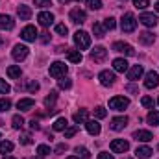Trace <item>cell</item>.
Wrapping results in <instances>:
<instances>
[{"instance_id":"cell-60","label":"cell","mask_w":159,"mask_h":159,"mask_svg":"<svg viewBox=\"0 0 159 159\" xmlns=\"http://www.w3.org/2000/svg\"><path fill=\"white\" fill-rule=\"evenodd\" d=\"M78 2H81V0H78Z\"/></svg>"},{"instance_id":"cell-13","label":"cell","mask_w":159,"mask_h":159,"mask_svg":"<svg viewBox=\"0 0 159 159\" xmlns=\"http://www.w3.org/2000/svg\"><path fill=\"white\" fill-rule=\"evenodd\" d=\"M157 85H159V74L154 72V70H150V72L146 74V80H144V87H146V89H154V87H157Z\"/></svg>"},{"instance_id":"cell-59","label":"cell","mask_w":159,"mask_h":159,"mask_svg":"<svg viewBox=\"0 0 159 159\" xmlns=\"http://www.w3.org/2000/svg\"><path fill=\"white\" fill-rule=\"evenodd\" d=\"M32 159H43V157H32Z\"/></svg>"},{"instance_id":"cell-34","label":"cell","mask_w":159,"mask_h":159,"mask_svg":"<svg viewBox=\"0 0 159 159\" xmlns=\"http://www.w3.org/2000/svg\"><path fill=\"white\" fill-rule=\"evenodd\" d=\"M76 154H78V157H81V159H89V157H91L89 150H87V148H83V146H76Z\"/></svg>"},{"instance_id":"cell-2","label":"cell","mask_w":159,"mask_h":159,"mask_svg":"<svg viewBox=\"0 0 159 159\" xmlns=\"http://www.w3.org/2000/svg\"><path fill=\"white\" fill-rule=\"evenodd\" d=\"M74 43H76V46H78L80 50H87V48L91 46V37H89L87 32L78 30V32L74 34Z\"/></svg>"},{"instance_id":"cell-61","label":"cell","mask_w":159,"mask_h":159,"mask_svg":"<svg viewBox=\"0 0 159 159\" xmlns=\"http://www.w3.org/2000/svg\"><path fill=\"white\" fill-rule=\"evenodd\" d=\"M157 148H159V146H157Z\"/></svg>"},{"instance_id":"cell-26","label":"cell","mask_w":159,"mask_h":159,"mask_svg":"<svg viewBox=\"0 0 159 159\" xmlns=\"http://www.w3.org/2000/svg\"><path fill=\"white\" fill-rule=\"evenodd\" d=\"M56 100H57V93L56 91H52L46 98H44V106L48 107V109H54V104H56Z\"/></svg>"},{"instance_id":"cell-29","label":"cell","mask_w":159,"mask_h":159,"mask_svg":"<svg viewBox=\"0 0 159 159\" xmlns=\"http://www.w3.org/2000/svg\"><path fill=\"white\" fill-rule=\"evenodd\" d=\"M93 32H94V35H96L98 39H102V37L106 35V28H104L100 22H94V24H93Z\"/></svg>"},{"instance_id":"cell-14","label":"cell","mask_w":159,"mask_h":159,"mask_svg":"<svg viewBox=\"0 0 159 159\" xmlns=\"http://www.w3.org/2000/svg\"><path fill=\"white\" fill-rule=\"evenodd\" d=\"M111 129H115V131H120V129H124L126 126H128V117H115V119H111Z\"/></svg>"},{"instance_id":"cell-20","label":"cell","mask_w":159,"mask_h":159,"mask_svg":"<svg viewBox=\"0 0 159 159\" xmlns=\"http://www.w3.org/2000/svg\"><path fill=\"white\" fill-rule=\"evenodd\" d=\"M17 15H19L20 20H30V17H32L30 6H19V7H17Z\"/></svg>"},{"instance_id":"cell-40","label":"cell","mask_w":159,"mask_h":159,"mask_svg":"<svg viewBox=\"0 0 159 159\" xmlns=\"http://www.w3.org/2000/svg\"><path fill=\"white\" fill-rule=\"evenodd\" d=\"M94 115H96L98 119H104V117L107 115V111H106V107H102V106H98V107H94Z\"/></svg>"},{"instance_id":"cell-37","label":"cell","mask_w":159,"mask_h":159,"mask_svg":"<svg viewBox=\"0 0 159 159\" xmlns=\"http://www.w3.org/2000/svg\"><path fill=\"white\" fill-rule=\"evenodd\" d=\"M11 107V102L7 100V98H0V113H4V111H7Z\"/></svg>"},{"instance_id":"cell-42","label":"cell","mask_w":159,"mask_h":159,"mask_svg":"<svg viewBox=\"0 0 159 159\" xmlns=\"http://www.w3.org/2000/svg\"><path fill=\"white\" fill-rule=\"evenodd\" d=\"M133 6L137 9H146L148 7V0H133Z\"/></svg>"},{"instance_id":"cell-6","label":"cell","mask_w":159,"mask_h":159,"mask_svg":"<svg viewBox=\"0 0 159 159\" xmlns=\"http://www.w3.org/2000/svg\"><path fill=\"white\" fill-rule=\"evenodd\" d=\"M28 52H30V48H28L26 44H15L11 56H13L15 61H24V59L28 57Z\"/></svg>"},{"instance_id":"cell-8","label":"cell","mask_w":159,"mask_h":159,"mask_svg":"<svg viewBox=\"0 0 159 159\" xmlns=\"http://www.w3.org/2000/svg\"><path fill=\"white\" fill-rule=\"evenodd\" d=\"M113 50L115 52H120V54H126V56H133L135 54V50H133V46L131 44H128V43H113Z\"/></svg>"},{"instance_id":"cell-10","label":"cell","mask_w":159,"mask_h":159,"mask_svg":"<svg viewBox=\"0 0 159 159\" xmlns=\"http://www.w3.org/2000/svg\"><path fill=\"white\" fill-rule=\"evenodd\" d=\"M98 80H100V83L102 85H106V87H109V85H113L115 83V72H111V70H102L100 72V76H98Z\"/></svg>"},{"instance_id":"cell-28","label":"cell","mask_w":159,"mask_h":159,"mask_svg":"<svg viewBox=\"0 0 159 159\" xmlns=\"http://www.w3.org/2000/svg\"><path fill=\"white\" fill-rule=\"evenodd\" d=\"M87 117H89V113H87V109H80L78 113H74V122L76 124H81V122H87Z\"/></svg>"},{"instance_id":"cell-3","label":"cell","mask_w":159,"mask_h":159,"mask_svg":"<svg viewBox=\"0 0 159 159\" xmlns=\"http://www.w3.org/2000/svg\"><path fill=\"white\" fill-rule=\"evenodd\" d=\"M50 76L52 78H61V76H65L67 74V65L65 63H61V61H54L52 65H50Z\"/></svg>"},{"instance_id":"cell-5","label":"cell","mask_w":159,"mask_h":159,"mask_svg":"<svg viewBox=\"0 0 159 159\" xmlns=\"http://www.w3.org/2000/svg\"><path fill=\"white\" fill-rule=\"evenodd\" d=\"M109 148H111L113 154H124V152L129 150V143L124 141V139H115V141H111Z\"/></svg>"},{"instance_id":"cell-58","label":"cell","mask_w":159,"mask_h":159,"mask_svg":"<svg viewBox=\"0 0 159 159\" xmlns=\"http://www.w3.org/2000/svg\"><path fill=\"white\" fill-rule=\"evenodd\" d=\"M67 159H81V157H67Z\"/></svg>"},{"instance_id":"cell-50","label":"cell","mask_w":159,"mask_h":159,"mask_svg":"<svg viewBox=\"0 0 159 159\" xmlns=\"http://www.w3.org/2000/svg\"><path fill=\"white\" fill-rule=\"evenodd\" d=\"M48 41H50V34H48V32H44V34H41V43H44V44H46Z\"/></svg>"},{"instance_id":"cell-31","label":"cell","mask_w":159,"mask_h":159,"mask_svg":"<svg viewBox=\"0 0 159 159\" xmlns=\"http://www.w3.org/2000/svg\"><path fill=\"white\" fill-rule=\"evenodd\" d=\"M13 150V143L11 141H2L0 143V154H9Z\"/></svg>"},{"instance_id":"cell-19","label":"cell","mask_w":159,"mask_h":159,"mask_svg":"<svg viewBox=\"0 0 159 159\" xmlns=\"http://www.w3.org/2000/svg\"><path fill=\"white\" fill-rule=\"evenodd\" d=\"M133 137H135L137 141H141V143H148V141L154 139V135H152L150 131H146V129H137V131L133 133Z\"/></svg>"},{"instance_id":"cell-39","label":"cell","mask_w":159,"mask_h":159,"mask_svg":"<svg viewBox=\"0 0 159 159\" xmlns=\"http://www.w3.org/2000/svg\"><path fill=\"white\" fill-rule=\"evenodd\" d=\"M56 34H59V35H67V34H69V28H67L65 24H56Z\"/></svg>"},{"instance_id":"cell-24","label":"cell","mask_w":159,"mask_h":159,"mask_svg":"<svg viewBox=\"0 0 159 159\" xmlns=\"http://www.w3.org/2000/svg\"><path fill=\"white\" fill-rule=\"evenodd\" d=\"M113 69H115L117 72H126V70H128V61L122 59V57H117V59L113 61Z\"/></svg>"},{"instance_id":"cell-44","label":"cell","mask_w":159,"mask_h":159,"mask_svg":"<svg viewBox=\"0 0 159 159\" xmlns=\"http://www.w3.org/2000/svg\"><path fill=\"white\" fill-rule=\"evenodd\" d=\"M34 4H35L37 7H50V6H52L50 0H34Z\"/></svg>"},{"instance_id":"cell-15","label":"cell","mask_w":159,"mask_h":159,"mask_svg":"<svg viewBox=\"0 0 159 159\" xmlns=\"http://www.w3.org/2000/svg\"><path fill=\"white\" fill-rule=\"evenodd\" d=\"M37 20H39L41 26L48 28V26L54 22V15H52V13H48V11H41L39 15H37Z\"/></svg>"},{"instance_id":"cell-57","label":"cell","mask_w":159,"mask_h":159,"mask_svg":"<svg viewBox=\"0 0 159 159\" xmlns=\"http://www.w3.org/2000/svg\"><path fill=\"white\" fill-rule=\"evenodd\" d=\"M2 44H4V39H2V37H0V46H2Z\"/></svg>"},{"instance_id":"cell-55","label":"cell","mask_w":159,"mask_h":159,"mask_svg":"<svg viewBox=\"0 0 159 159\" xmlns=\"http://www.w3.org/2000/svg\"><path fill=\"white\" fill-rule=\"evenodd\" d=\"M156 11H159V2L156 4Z\"/></svg>"},{"instance_id":"cell-51","label":"cell","mask_w":159,"mask_h":159,"mask_svg":"<svg viewBox=\"0 0 159 159\" xmlns=\"http://www.w3.org/2000/svg\"><path fill=\"white\" fill-rule=\"evenodd\" d=\"M41 126H39V122L34 119V120H30V129H39Z\"/></svg>"},{"instance_id":"cell-17","label":"cell","mask_w":159,"mask_h":159,"mask_svg":"<svg viewBox=\"0 0 159 159\" xmlns=\"http://www.w3.org/2000/svg\"><path fill=\"white\" fill-rule=\"evenodd\" d=\"M143 65H133L129 70H128V80H131V81H135V80H139L143 76Z\"/></svg>"},{"instance_id":"cell-47","label":"cell","mask_w":159,"mask_h":159,"mask_svg":"<svg viewBox=\"0 0 159 159\" xmlns=\"http://www.w3.org/2000/svg\"><path fill=\"white\" fill-rule=\"evenodd\" d=\"M28 91H30V93L39 91V83H37V81H30V83H28Z\"/></svg>"},{"instance_id":"cell-18","label":"cell","mask_w":159,"mask_h":159,"mask_svg":"<svg viewBox=\"0 0 159 159\" xmlns=\"http://www.w3.org/2000/svg\"><path fill=\"white\" fill-rule=\"evenodd\" d=\"M13 26H15V20L9 15L0 13V30H13Z\"/></svg>"},{"instance_id":"cell-21","label":"cell","mask_w":159,"mask_h":159,"mask_svg":"<svg viewBox=\"0 0 159 159\" xmlns=\"http://www.w3.org/2000/svg\"><path fill=\"white\" fill-rule=\"evenodd\" d=\"M65 56H67V59L70 61V63H80L83 57H81V52L80 50H65Z\"/></svg>"},{"instance_id":"cell-35","label":"cell","mask_w":159,"mask_h":159,"mask_svg":"<svg viewBox=\"0 0 159 159\" xmlns=\"http://www.w3.org/2000/svg\"><path fill=\"white\" fill-rule=\"evenodd\" d=\"M115 26H117V22H115L113 17H107V19L104 20V28H106V30H115Z\"/></svg>"},{"instance_id":"cell-46","label":"cell","mask_w":159,"mask_h":159,"mask_svg":"<svg viewBox=\"0 0 159 159\" xmlns=\"http://www.w3.org/2000/svg\"><path fill=\"white\" fill-rule=\"evenodd\" d=\"M70 85H72V81H70L69 78L59 80V87H61V89H70Z\"/></svg>"},{"instance_id":"cell-54","label":"cell","mask_w":159,"mask_h":159,"mask_svg":"<svg viewBox=\"0 0 159 159\" xmlns=\"http://www.w3.org/2000/svg\"><path fill=\"white\" fill-rule=\"evenodd\" d=\"M59 2H61V4H67V2H70V0H59Z\"/></svg>"},{"instance_id":"cell-4","label":"cell","mask_w":159,"mask_h":159,"mask_svg":"<svg viewBox=\"0 0 159 159\" xmlns=\"http://www.w3.org/2000/svg\"><path fill=\"white\" fill-rule=\"evenodd\" d=\"M128 106H129V100L124 98V96H113V98L109 100V107L115 109V111H124Z\"/></svg>"},{"instance_id":"cell-41","label":"cell","mask_w":159,"mask_h":159,"mask_svg":"<svg viewBox=\"0 0 159 159\" xmlns=\"http://www.w3.org/2000/svg\"><path fill=\"white\" fill-rule=\"evenodd\" d=\"M76 131H78V126H70V128H67V129H65V139H70L72 135H76Z\"/></svg>"},{"instance_id":"cell-22","label":"cell","mask_w":159,"mask_h":159,"mask_svg":"<svg viewBox=\"0 0 159 159\" xmlns=\"http://www.w3.org/2000/svg\"><path fill=\"white\" fill-rule=\"evenodd\" d=\"M152 154H154V152H152V148H148V146H139V148L135 150V156L139 159H148Z\"/></svg>"},{"instance_id":"cell-56","label":"cell","mask_w":159,"mask_h":159,"mask_svg":"<svg viewBox=\"0 0 159 159\" xmlns=\"http://www.w3.org/2000/svg\"><path fill=\"white\" fill-rule=\"evenodd\" d=\"M4 159H17V157H11V156H7V157H4Z\"/></svg>"},{"instance_id":"cell-27","label":"cell","mask_w":159,"mask_h":159,"mask_svg":"<svg viewBox=\"0 0 159 159\" xmlns=\"http://www.w3.org/2000/svg\"><path fill=\"white\" fill-rule=\"evenodd\" d=\"M7 76L9 78H20V74H22V70H20V67H17V65H11V67H7Z\"/></svg>"},{"instance_id":"cell-9","label":"cell","mask_w":159,"mask_h":159,"mask_svg":"<svg viewBox=\"0 0 159 159\" xmlns=\"http://www.w3.org/2000/svg\"><path fill=\"white\" fill-rule=\"evenodd\" d=\"M106 57H107V50H106L104 46H96L94 50H91V59H93V61L102 63Z\"/></svg>"},{"instance_id":"cell-38","label":"cell","mask_w":159,"mask_h":159,"mask_svg":"<svg viewBox=\"0 0 159 159\" xmlns=\"http://www.w3.org/2000/svg\"><path fill=\"white\" fill-rule=\"evenodd\" d=\"M89 9H100L102 7V0H87Z\"/></svg>"},{"instance_id":"cell-36","label":"cell","mask_w":159,"mask_h":159,"mask_svg":"<svg viewBox=\"0 0 159 159\" xmlns=\"http://www.w3.org/2000/svg\"><path fill=\"white\" fill-rule=\"evenodd\" d=\"M37 154H39L41 157L48 156V154H50V146H46V144H39V146H37Z\"/></svg>"},{"instance_id":"cell-43","label":"cell","mask_w":159,"mask_h":159,"mask_svg":"<svg viewBox=\"0 0 159 159\" xmlns=\"http://www.w3.org/2000/svg\"><path fill=\"white\" fill-rule=\"evenodd\" d=\"M141 104H143L144 107H154V100H152L150 96H143V98H141Z\"/></svg>"},{"instance_id":"cell-33","label":"cell","mask_w":159,"mask_h":159,"mask_svg":"<svg viewBox=\"0 0 159 159\" xmlns=\"http://www.w3.org/2000/svg\"><path fill=\"white\" fill-rule=\"evenodd\" d=\"M11 122H13V128H15V129H20V128L24 126V119H22L20 115H15V117L11 119Z\"/></svg>"},{"instance_id":"cell-49","label":"cell","mask_w":159,"mask_h":159,"mask_svg":"<svg viewBox=\"0 0 159 159\" xmlns=\"http://www.w3.org/2000/svg\"><path fill=\"white\" fill-rule=\"evenodd\" d=\"M65 150H67V144H65V143H61V144L56 146V154H63Z\"/></svg>"},{"instance_id":"cell-16","label":"cell","mask_w":159,"mask_h":159,"mask_svg":"<svg viewBox=\"0 0 159 159\" xmlns=\"http://www.w3.org/2000/svg\"><path fill=\"white\" fill-rule=\"evenodd\" d=\"M34 106H35V100H34V98H20V100L17 102V107H19L20 111H30Z\"/></svg>"},{"instance_id":"cell-48","label":"cell","mask_w":159,"mask_h":159,"mask_svg":"<svg viewBox=\"0 0 159 159\" xmlns=\"http://www.w3.org/2000/svg\"><path fill=\"white\" fill-rule=\"evenodd\" d=\"M34 141H32V137L30 135H22L20 137V144H32Z\"/></svg>"},{"instance_id":"cell-52","label":"cell","mask_w":159,"mask_h":159,"mask_svg":"<svg viewBox=\"0 0 159 159\" xmlns=\"http://www.w3.org/2000/svg\"><path fill=\"white\" fill-rule=\"evenodd\" d=\"M98 159H115L111 154H107V152H102V154H98Z\"/></svg>"},{"instance_id":"cell-11","label":"cell","mask_w":159,"mask_h":159,"mask_svg":"<svg viewBox=\"0 0 159 159\" xmlns=\"http://www.w3.org/2000/svg\"><path fill=\"white\" fill-rule=\"evenodd\" d=\"M20 37H22L24 41H28V43L35 41L37 39V30H35V26H26V28H22Z\"/></svg>"},{"instance_id":"cell-30","label":"cell","mask_w":159,"mask_h":159,"mask_svg":"<svg viewBox=\"0 0 159 159\" xmlns=\"http://www.w3.org/2000/svg\"><path fill=\"white\" fill-rule=\"evenodd\" d=\"M67 126H69L67 119H57L56 122H54V129H56V131H65Z\"/></svg>"},{"instance_id":"cell-12","label":"cell","mask_w":159,"mask_h":159,"mask_svg":"<svg viewBox=\"0 0 159 159\" xmlns=\"http://www.w3.org/2000/svg\"><path fill=\"white\" fill-rule=\"evenodd\" d=\"M139 20H141L146 28H154V26L157 24V17H156L154 13H143V15L139 17Z\"/></svg>"},{"instance_id":"cell-23","label":"cell","mask_w":159,"mask_h":159,"mask_svg":"<svg viewBox=\"0 0 159 159\" xmlns=\"http://www.w3.org/2000/svg\"><path fill=\"white\" fill-rule=\"evenodd\" d=\"M85 128H87V131H89L91 135H98V133H100V124H98L96 120H87V122H85Z\"/></svg>"},{"instance_id":"cell-1","label":"cell","mask_w":159,"mask_h":159,"mask_svg":"<svg viewBox=\"0 0 159 159\" xmlns=\"http://www.w3.org/2000/svg\"><path fill=\"white\" fill-rule=\"evenodd\" d=\"M120 26H122V32H126V34L135 32V28H137V19L133 17V13H126V15L122 17Z\"/></svg>"},{"instance_id":"cell-7","label":"cell","mask_w":159,"mask_h":159,"mask_svg":"<svg viewBox=\"0 0 159 159\" xmlns=\"http://www.w3.org/2000/svg\"><path fill=\"white\" fill-rule=\"evenodd\" d=\"M69 17H70V20H72L74 24H83V22L87 20V15H85V11H83V9H80V7L70 9Z\"/></svg>"},{"instance_id":"cell-53","label":"cell","mask_w":159,"mask_h":159,"mask_svg":"<svg viewBox=\"0 0 159 159\" xmlns=\"http://www.w3.org/2000/svg\"><path fill=\"white\" fill-rule=\"evenodd\" d=\"M126 91H128V93H133V94H135V93H139V89H137L135 85H128V87H126Z\"/></svg>"},{"instance_id":"cell-45","label":"cell","mask_w":159,"mask_h":159,"mask_svg":"<svg viewBox=\"0 0 159 159\" xmlns=\"http://www.w3.org/2000/svg\"><path fill=\"white\" fill-rule=\"evenodd\" d=\"M9 85L6 83V80H0V94H6V93H9Z\"/></svg>"},{"instance_id":"cell-25","label":"cell","mask_w":159,"mask_h":159,"mask_svg":"<svg viewBox=\"0 0 159 159\" xmlns=\"http://www.w3.org/2000/svg\"><path fill=\"white\" fill-rule=\"evenodd\" d=\"M139 41H141L143 44H154L156 35H154L152 32H143V34H139Z\"/></svg>"},{"instance_id":"cell-32","label":"cell","mask_w":159,"mask_h":159,"mask_svg":"<svg viewBox=\"0 0 159 159\" xmlns=\"http://www.w3.org/2000/svg\"><path fill=\"white\" fill-rule=\"evenodd\" d=\"M148 122L152 124V126H159V111H152V113H148Z\"/></svg>"}]
</instances>
